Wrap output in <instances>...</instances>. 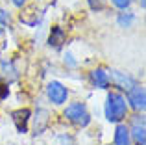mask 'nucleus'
Here are the masks:
<instances>
[{
	"instance_id": "9b49d317",
	"label": "nucleus",
	"mask_w": 146,
	"mask_h": 145,
	"mask_svg": "<svg viewBox=\"0 0 146 145\" xmlns=\"http://www.w3.org/2000/svg\"><path fill=\"white\" fill-rule=\"evenodd\" d=\"M63 43H65V30L61 26H54L52 32H50V37H48V45L54 48H59Z\"/></svg>"
},
{
	"instance_id": "7ed1b4c3",
	"label": "nucleus",
	"mask_w": 146,
	"mask_h": 145,
	"mask_svg": "<svg viewBox=\"0 0 146 145\" xmlns=\"http://www.w3.org/2000/svg\"><path fill=\"white\" fill-rule=\"evenodd\" d=\"M46 97L52 104L61 106V104H65L67 99H68V87L63 86L61 82H57V80H52L46 86Z\"/></svg>"
},
{
	"instance_id": "f257e3e1",
	"label": "nucleus",
	"mask_w": 146,
	"mask_h": 145,
	"mask_svg": "<svg viewBox=\"0 0 146 145\" xmlns=\"http://www.w3.org/2000/svg\"><path fill=\"white\" fill-rule=\"evenodd\" d=\"M128 101L120 91H109L106 97V106H104V113L109 123H122L128 115Z\"/></svg>"
},
{
	"instance_id": "6ab92c4d",
	"label": "nucleus",
	"mask_w": 146,
	"mask_h": 145,
	"mask_svg": "<svg viewBox=\"0 0 146 145\" xmlns=\"http://www.w3.org/2000/svg\"><path fill=\"white\" fill-rule=\"evenodd\" d=\"M2 37H4V28L0 26V39H2Z\"/></svg>"
},
{
	"instance_id": "ddd939ff",
	"label": "nucleus",
	"mask_w": 146,
	"mask_h": 145,
	"mask_svg": "<svg viewBox=\"0 0 146 145\" xmlns=\"http://www.w3.org/2000/svg\"><path fill=\"white\" fill-rule=\"evenodd\" d=\"M109 2L113 4V6L117 7V9H120V11H126V9H128V7L133 4V0H109Z\"/></svg>"
},
{
	"instance_id": "423d86ee",
	"label": "nucleus",
	"mask_w": 146,
	"mask_h": 145,
	"mask_svg": "<svg viewBox=\"0 0 146 145\" xmlns=\"http://www.w3.org/2000/svg\"><path fill=\"white\" fill-rule=\"evenodd\" d=\"M109 82H113V84H115V87H118L120 91H129V89H131V87L137 84L133 76H129L128 72L117 71V69L111 71V75H109Z\"/></svg>"
},
{
	"instance_id": "39448f33",
	"label": "nucleus",
	"mask_w": 146,
	"mask_h": 145,
	"mask_svg": "<svg viewBox=\"0 0 146 145\" xmlns=\"http://www.w3.org/2000/svg\"><path fill=\"white\" fill-rule=\"evenodd\" d=\"M129 128V136H131V143L135 145H146V128H144V117L135 115L131 121Z\"/></svg>"
},
{
	"instance_id": "aec40b11",
	"label": "nucleus",
	"mask_w": 146,
	"mask_h": 145,
	"mask_svg": "<svg viewBox=\"0 0 146 145\" xmlns=\"http://www.w3.org/2000/svg\"><path fill=\"white\" fill-rule=\"evenodd\" d=\"M139 4H141V7L144 9V0H139Z\"/></svg>"
},
{
	"instance_id": "9d476101",
	"label": "nucleus",
	"mask_w": 146,
	"mask_h": 145,
	"mask_svg": "<svg viewBox=\"0 0 146 145\" xmlns=\"http://www.w3.org/2000/svg\"><path fill=\"white\" fill-rule=\"evenodd\" d=\"M48 112L46 110H37L35 112V117H33V134H43V130L48 127Z\"/></svg>"
},
{
	"instance_id": "a211bd4d",
	"label": "nucleus",
	"mask_w": 146,
	"mask_h": 145,
	"mask_svg": "<svg viewBox=\"0 0 146 145\" xmlns=\"http://www.w3.org/2000/svg\"><path fill=\"white\" fill-rule=\"evenodd\" d=\"M11 4H13L15 7H22L26 4V0H11Z\"/></svg>"
},
{
	"instance_id": "6e6552de",
	"label": "nucleus",
	"mask_w": 146,
	"mask_h": 145,
	"mask_svg": "<svg viewBox=\"0 0 146 145\" xmlns=\"http://www.w3.org/2000/svg\"><path fill=\"white\" fill-rule=\"evenodd\" d=\"M11 117H13V123H15V127H17V130L21 132V134H24V132L28 130V123H30V117H32V112H30L28 108L15 110V112L11 113Z\"/></svg>"
},
{
	"instance_id": "20e7f679",
	"label": "nucleus",
	"mask_w": 146,
	"mask_h": 145,
	"mask_svg": "<svg viewBox=\"0 0 146 145\" xmlns=\"http://www.w3.org/2000/svg\"><path fill=\"white\" fill-rule=\"evenodd\" d=\"M128 93V97H126V101H128V106H131L135 112H144L146 108V93H144V87L143 86H133L129 91H126Z\"/></svg>"
},
{
	"instance_id": "f3484780",
	"label": "nucleus",
	"mask_w": 146,
	"mask_h": 145,
	"mask_svg": "<svg viewBox=\"0 0 146 145\" xmlns=\"http://www.w3.org/2000/svg\"><path fill=\"white\" fill-rule=\"evenodd\" d=\"M9 95V89H7V84H0V99H6Z\"/></svg>"
},
{
	"instance_id": "4468645a",
	"label": "nucleus",
	"mask_w": 146,
	"mask_h": 145,
	"mask_svg": "<svg viewBox=\"0 0 146 145\" xmlns=\"http://www.w3.org/2000/svg\"><path fill=\"white\" fill-rule=\"evenodd\" d=\"M4 24H9V13L0 7V26H4Z\"/></svg>"
},
{
	"instance_id": "1a4fd4ad",
	"label": "nucleus",
	"mask_w": 146,
	"mask_h": 145,
	"mask_svg": "<svg viewBox=\"0 0 146 145\" xmlns=\"http://www.w3.org/2000/svg\"><path fill=\"white\" fill-rule=\"evenodd\" d=\"M113 145H133L131 143V136H129V128L124 123H117L115 128V136H113Z\"/></svg>"
},
{
	"instance_id": "f03ea898",
	"label": "nucleus",
	"mask_w": 146,
	"mask_h": 145,
	"mask_svg": "<svg viewBox=\"0 0 146 145\" xmlns=\"http://www.w3.org/2000/svg\"><path fill=\"white\" fill-rule=\"evenodd\" d=\"M63 115L67 117L70 123L78 125V127H87V125L91 123V113H89V110H87V106L83 104V102H72V104H68L67 108H65Z\"/></svg>"
},
{
	"instance_id": "0eeeda50",
	"label": "nucleus",
	"mask_w": 146,
	"mask_h": 145,
	"mask_svg": "<svg viewBox=\"0 0 146 145\" xmlns=\"http://www.w3.org/2000/svg\"><path fill=\"white\" fill-rule=\"evenodd\" d=\"M89 80H91V84H93V87H96V89H107V87H109V72L106 69H102V67L91 71Z\"/></svg>"
},
{
	"instance_id": "2eb2a0df",
	"label": "nucleus",
	"mask_w": 146,
	"mask_h": 145,
	"mask_svg": "<svg viewBox=\"0 0 146 145\" xmlns=\"http://www.w3.org/2000/svg\"><path fill=\"white\" fill-rule=\"evenodd\" d=\"M57 143H59V145H74L72 138H70V136H67V134L59 136V138H57Z\"/></svg>"
},
{
	"instance_id": "f8f14e48",
	"label": "nucleus",
	"mask_w": 146,
	"mask_h": 145,
	"mask_svg": "<svg viewBox=\"0 0 146 145\" xmlns=\"http://www.w3.org/2000/svg\"><path fill=\"white\" fill-rule=\"evenodd\" d=\"M137 17L135 13H131V11H124V13H118L117 17V24L120 26V28H131L133 24H135Z\"/></svg>"
},
{
	"instance_id": "dca6fc26",
	"label": "nucleus",
	"mask_w": 146,
	"mask_h": 145,
	"mask_svg": "<svg viewBox=\"0 0 146 145\" xmlns=\"http://www.w3.org/2000/svg\"><path fill=\"white\" fill-rule=\"evenodd\" d=\"M65 63H68L70 67H76V65H78V63H76V60H74V56H72L70 52H67V54H65Z\"/></svg>"
}]
</instances>
